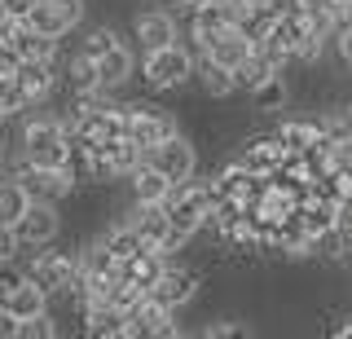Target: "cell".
Listing matches in <instances>:
<instances>
[{
  "instance_id": "1",
  "label": "cell",
  "mask_w": 352,
  "mask_h": 339,
  "mask_svg": "<svg viewBox=\"0 0 352 339\" xmlns=\"http://www.w3.org/2000/svg\"><path fill=\"white\" fill-rule=\"evenodd\" d=\"M18 146H22V159L40 163V168H66V159H71V137L62 128V115L31 111V106L22 111Z\"/></svg>"
},
{
  "instance_id": "2",
  "label": "cell",
  "mask_w": 352,
  "mask_h": 339,
  "mask_svg": "<svg viewBox=\"0 0 352 339\" xmlns=\"http://www.w3.org/2000/svg\"><path fill=\"white\" fill-rule=\"evenodd\" d=\"M212 203H216L212 177L198 181V172H194L190 181H176L172 190H168V199H163V207H168V221H172L176 229H185V234H198V229L207 225V216H212Z\"/></svg>"
},
{
  "instance_id": "3",
  "label": "cell",
  "mask_w": 352,
  "mask_h": 339,
  "mask_svg": "<svg viewBox=\"0 0 352 339\" xmlns=\"http://www.w3.org/2000/svg\"><path fill=\"white\" fill-rule=\"evenodd\" d=\"M194 53L181 45V40H172V45L163 49H150L146 58H141V80H146V89L163 93V89H181V84L194 80Z\"/></svg>"
},
{
  "instance_id": "4",
  "label": "cell",
  "mask_w": 352,
  "mask_h": 339,
  "mask_svg": "<svg viewBox=\"0 0 352 339\" xmlns=\"http://www.w3.org/2000/svg\"><path fill=\"white\" fill-rule=\"evenodd\" d=\"M14 238H18V247L22 251H36V247H53L58 243V234H62V216H58V203H40V199H31L27 207H22V216L14 225Z\"/></svg>"
},
{
  "instance_id": "5",
  "label": "cell",
  "mask_w": 352,
  "mask_h": 339,
  "mask_svg": "<svg viewBox=\"0 0 352 339\" xmlns=\"http://www.w3.org/2000/svg\"><path fill=\"white\" fill-rule=\"evenodd\" d=\"M9 177H18V185L31 194V199H40V203H62L66 194L80 185L71 177V168H40V163H27L22 155H18V163H14Z\"/></svg>"
},
{
  "instance_id": "6",
  "label": "cell",
  "mask_w": 352,
  "mask_h": 339,
  "mask_svg": "<svg viewBox=\"0 0 352 339\" xmlns=\"http://www.w3.org/2000/svg\"><path fill=\"white\" fill-rule=\"evenodd\" d=\"M40 256L27 265V278L36 282L44 295H62L75 287L80 278V256H66V251H49V247H36Z\"/></svg>"
},
{
  "instance_id": "7",
  "label": "cell",
  "mask_w": 352,
  "mask_h": 339,
  "mask_svg": "<svg viewBox=\"0 0 352 339\" xmlns=\"http://www.w3.org/2000/svg\"><path fill=\"white\" fill-rule=\"evenodd\" d=\"M172 335H181V326H176V309L150 300V295H141V300L128 309L124 339H172Z\"/></svg>"
},
{
  "instance_id": "8",
  "label": "cell",
  "mask_w": 352,
  "mask_h": 339,
  "mask_svg": "<svg viewBox=\"0 0 352 339\" xmlns=\"http://www.w3.org/2000/svg\"><path fill=\"white\" fill-rule=\"evenodd\" d=\"M172 133H176V119H172L168 111H159V106H146V102L124 106V137L132 141V146L150 150V146H159V141L172 137Z\"/></svg>"
},
{
  "instance_id": "9",
  "label": "cell",
  "mask_w": 352,
  "mask_h": 339,
  "mask_svg": "<svg viewBox=\"0 0 352 339\" xmlns=\"http://www.w3.org/2000/svg\"><path fill=\"white\" fill-rule=\"evenodd\" d=\"M22 23L44 31V36H53V40H62L84 23V0H36Z\"/></svg>"
},
{
  "instance_id": "10",
  "label": "cell",
  "mask_w": 352,
  "mask_h": 339,
  "mask_svg": "<svg viewBox=\"0 0 352 339\" xmlns=\"http://www.w3.org/2000/svg\"><path fill=\"white\" fill-rule=\"evenodd\" d=\"M146 163H150V168H159L172 185L176 181H190L194 172H198V155H194V146L181 133H172V137H163L159 146H150L146 150Z\"/></svg>"
},
{
  "instance_id": "11",
  "label": "cell",
  "mask_w": 352,
  "mask_h": 339,
  "mask_svg": "<svg viewBox=\"0 0 352 339\" xmlns=\"http://www.w3.org/2000/svg\"><path fill=\"white\" fill-rule=\"evenodd\" d=\"M150 300H159V304H168V309H185V304L198 295V273L194 269H185V265H163V273L150 282Z\"/></svg>"
},
{
  "instance_id": "12",
  "label": "cell",
  "mask_w": 352,
  "mask_h": 339,
  "mask_svg": "<svg viewBox=\"0 0 352 339\" xmlns=\"http://www.w3.org/2000/svg\"><path fill=\"white\" fill-rule=\"evenodd\" d=\"M0 309L14 317V322H22V317H36V313L49 309V295L22 273V278H9L5 287H0Z\"/></svg>"
},
{
  "instance_id": "13",
  "label": "cell",
  "mask_w": 352,
  "mask_h": 339,
  "mask_svg": "<svg viewBox=\"0 0 352 339\" xmlns=\"http://www.w3.org/2000/svg\"><path fill=\"white\" fill-rule=\"evenodd\" d=\"M5 45L18 53V62H58V40L36 31V27H27V23H9Z\"/></svg>"
},
{
  "instance_id": "14",
  "label": "cell",
  "mask_w": 352,
  "mask_h": 339,
  "mask_svg": "<svg viewBox=\"0 0 352 339\" xmlns=\"http://www.w3.org/2000/svg\"><path fill=\"white\" fill-rule=\"evenodd\" d=\"M286 159H291V150H286L278 141V133H273V137H260V141H251V146H242L234 163L242 172H251V177H269V172H278Z\"/></svg>"
},
{
  "instance_id": "15",
  "label": "cell",
  "mask_w": 352,
  "mask_h": 339,
  "mask_svg": "<svg viewBox=\"0 0 352 339\" xmlns=\"http://www.w3.org/2000/svg\"><path fill=\"white\" fill-rule=\"evenodd\" d=\"M229 23H234V18H229L225 0H194V5H190V31H194V40H198V53L212 45Z\"/></svg>"
},
{
  "instance_id": "16",
  "label": "cell",
  "mask_w": 352,
  "mask_h": 339,
  "mask_svg": "<svg viewBox=\"0 0 352 339\" xmlns=\"http://www.w3.org/2000/svg\"><path fill=\"white\" fill-rule=\"evenodd\" d=\"M132 36H137L141 53L163 49V45H172V40H176V18L168 14V9H146V14L132 18Z\"/></svg>"
},
{
  "instance_id": "17",
  "label": "cell",
  "mask_w": 352,
  "mask_h": 339,
  "mask_svg": "<svg viewBox=\"0 0 352 339\" xmlns=\"http://www.w3.org/2000/svg\"><path fill=\"white\" fill-rule=\"evenodd\" d=\"M14 84H18L22 93H27V102H31V106H40L44 97L58 89V62H18Z\"/></svg>"
},
{
  "instance_id": "18",
  "label": "cell",
  "mask_w": 352,
  "mask_h": 339,
  "mask_svg": "<svg viewBox=\"0 0 352 339\" xmlns=\"http://www.w3.org/2000/svg\"><path fill=\"white\" fill-rule=\"evenodd\" d=\"M163 265H168V260H163V256H159L154 247H137V251H132L128 260H119V269H115V273H119L124 282H132V287L150 291V282H154V278L163 273Z\"/></svg>"
},
{
  "instance_id": "19",
  "label": "cell",
  "mask_w": 352,
  "mask_h": 339,
  "mask_svg": "<svg viewBox=\"0 0 352 339\" xmlns=\"http://www.w3.org/2000/svg\"><path fill=\"white\" fill-rule=\"evenodd\" d=\"M251 53V40H247V31H242L238 23H229L225 31H220V36L212 40V45L203 49V58H212V62H220V67H229L234 71L242 58H247Z\"/></svg>"
},
{
  "instance_id": "20",
  "label": "cell",
  "mask_w": 352,
  "mask_h": 339,
  "mask_svg": "<svg viewBox=\"0 0 352 339\" xmlns=\"http://www.w3.org/2000/svg\"><path fill=\"white\" fill-rule=\"evenodd\" d=\"M97 75H102V89H119V84H128L132 75H137V53L119 40L115 49H106L102 58H97Z\"/></svg>"
},
{
  "instance_id": "21",
  "label": "cell",
  "mask_w": 352,
  "mask_h": 339,
  "mask_svg": "<svg viewBox=\"0 0 352 339\" xmlns=\"http://www.w3.org/2000/svg\"><path fill=\"white\" fill-rule=\"evenodd\" d=\"M124 181L132 185V203H163V199H168V190H172V181L163 177L159 168H150L146 159H141Z\"/></svg>"
},
{
  "instance_id": "22",
  "label": "cell",
  "mask_w": 352,
  "mask_h": 339,
  "mask_svg": "<svg viewBox=\"0 0 352 339\" xmlns=\"http://www.w3.org/2000/svg\"><path fill=\"white\" fill-rule=\"evenodd\" d=\"M124 221L141 234V243H146V247H154V243L163 238V229L172 225V221H168V207H163V203H132V212L124 216Z\"/></svg>"
},
{
  "instance_id": "23",
  "label": "cell",
  "mask_w": 352,
  "mask_h": 339,
  "mask_svg": "<svg viewBox=\"0 0 352 339\" xmlns=\"http://www.w3.org/2000/svg\"><path fill=\"white\" fill-rule=\"evenodd\" d=\"M194 80L203 84V93H207V97H234V93H238L234 71H229V67H220V62H212V58L194 62Z\"/></svg>"
},
{
  "instance_id": "24",
  "label": "cell",
  "mask_w": 352,
  "mask_h": 339,
  "mask_svg": "<svg viewBox=\"0 0 352 339\" xmlns=\"http://www.w3.org/2000/svg\"><path fill=\"white\" fill-rule=\"evenodd\" d=\"M146 159V150L141 146H132L128 137H119V141H110V146H102V163H106V172H110V181L115 177H128L137 163Z\"/></svg>"
},
{
  "instance_id": "25",
  "label": "cell",
  "mask_w": 352,
  "mask_h": 339,
  "mask_svg": "<svg viewBox=\"0 0 352 339\" xmlns=\"http://www.w3.org/2000/svg\"><path fill=\"white\" fill-rule=\"evenodd\" d=\"M58 80H66V89L75 93H93V89H102V75H97V62L88 58V53H75L71 62H66V75H58Z\"/></svg>"
},
{
  "instance_id": "26",
  "label": "cell",
  "mask_w": 352,
  "mask_h": 339,
  "mask_svg": "<svg viewBox=\"0 0 352 339\" xmlns=\"http://www.w3.org/2000/svg\"><path fill=\"white\" fill-rule=\"evenodd\" d=\"M317 137H322V133H317V119H282V124H278V141L291 150V155L308 150Z\"/></svg>"
},
{
  "instance_id": "27",
  "label": "cell",
  "mask_w": 352,
  "mask_h": 339,
  "mask_svg": "<svg viewBox=\"0 0 352 339\" xmlns=\"http://www.w3.org/2000/svg\"><path fill=\"white\" fill-rule=\"evenodd\" d=\"M97 243H102V247L110 251V256H115V265H119V260H128V256H132V251H137V247H146V243H141V234H137V229H132L128 221L110 225L106 234L97 238Z\"/></svg>"
},
{
  "instance_id": "28",
  "label": "cell",
  "mask_w": 352,
  "mask_h": 339,
  "mask_svg": "<svg viewBox=\"0 0 352 339\" xmlns=\"http://www.w3.org/2000/svg\"><path fill=\"white\" fill-rule=\"evenodd\" d=\"M27 203H31V194L18 185V177H5V181H0V225H14Z\"/></svg>"
},
{
  "instance_id": "29",
  "label": "cell",
  "mask_w": 352,
  "mask_h": 339,
  "mask_svg": "<svg viewBox=\"0 0 352 339\" xmlns=\"http://www.w3.org/2000/svg\"><path fill=\"white\" fill-rule=\"evenodd\" d=\"M317 133L326 141H335V146H344L348 133H352V106H335V111H326L317 119Z\"/></svg>"
},
{
  "instance_id": "30",
  "label": "cell",
  "mask_w": 352,
  "mask_h": 339,
  "mask_svg": "<svg viewBox=\"0 0 352 339\" xmlns=\"http://www.w3.org/2000/svg\"><path fill=\"white\" fill-rule=\"evenodd\" d=\"M251 102H256V111H282V106H286V80H282V71L269 75L264 84H256V89H251Z\"/></svg>"
},
{
  "instance_id": "31",
  "label": "cell",
  "mask_w": 352,
  "mask_h": 339,
  "mask_svg": "<svg viewBox=\"0 0 352 339\" xmlns=\"http://www.w3.org/2000/svg\"><path fill=\"white\" fill-rule=\"evenodd\" d=\"M53 335H58V326H53L49 309L36 313V317H22V322L14 326V339H53Z\"/></svg>"
},
{
  "instance_id": "32",
  "label": "cell",
  "mask_w": 352,
  "mask_h": 339,
  "mask_svg": "<svg viewBox=\"0 0 352 339\" xmlns=\"http://www.w3.org/2000/svg\"><path fill=\"white\" fill-rule=\"evenodd\" d=\"M119 45V36H115V31H110V27H93V31H88V36H84V49L80 53H88V58H102V53L106 49H115Z\"/></svg>"
},
{
  "instance_id": "33",
  "label": "cell",
  "mask_w": 352,
  "mask_h": 339,
  "mask_svg": "<svg viewBox=\"0 0 352 339\" xmlns=\"http://www.w3.org/2000/svg\"><path fill=\"white\" fill-rule=\"evenodd\" d=\"M190 238H194V234H185V229H176V225H168V229H163V238H159V243H154V251H159L163 260H172L176 251H181L185 243H190Z\"/></svg>"
},
{
  "instance_id": "34",
  "label": "cell",
  "mask_w": 352,
  "mask_h": 339,
  "mask_svg": "<svg viewBox=\"0 0 352 339\" xmlns=\"http://www.w3.org/2000/svg\"><path fill=\"white\" fill-rule=\"evenodd\" d=\"M0 102H5V115H9V119L22 115V111L31 106V102H27V93H22L14 80H5V84H0Z\"/></svg>"
},
{
  "instance_id": "35",
  "label": "cell",
  "mask_w": 352,
  "mask_h": 339,
  "mask_svg": "<svg viewBox=\"0 0 352 339\" xmlns=\"http://www.w3.org/2000/svg\"><path fill=\"white\" fill-rule=\"evenodd\" d=\"M18 256H22V247H18L14 229H9V225H0V269H9Z\"/></svg>"
},
{
  "instance_id": "36",
  "label": "cell",
  "mask_w": 352,
  "mask_h": 339,
  "mask_svg": "<svg viewBox=\"0 0 352 339\" xmlns=\"http://www.w3.org/2000/svg\"><path fill=\"white\" fill-rule=\"evenodd\" d=\"M330 40H335V49H339V62H344V67L352 71V27H339Z\"/></svg>"
},
{
  "instance_id": "37",
  "label": "cell",
  "mask_w": 352,
  "mask_h": 339,
  "mask_svg": "<svg viewBox=\"0 0 352 339\" xmlns=\"http://www.w3.org/2000/svg\"><path fill=\"white\" fill-rule=\"evenodd\" d=\"M14 71H18V53L5 45V40H0V84L5 80H14Z\"/></svg>"
},
{
  "instance_id": "38",
  "label": "cell",
  "mask_w": 352,
  "mask_h": 339,
  "mask_svg": "<svg viewBox=\"0 0 352 339\" xmlns=\"http://www.w3.org/2000/svg\"><path fill=\"white\" fill-rule=\"evenodd\" d=\"M260 5H264V0H225V9H229V18H234V23H242L247 14H256Z\"/></svg>"
},
{
  "instance_id": "39",
  "label": "cell",
  "mask_w": 352,
  "mask_h": 339,
  "mask_svg": "<svg viewBox=\"0 0 352 339\" xmlns=\"http://www.w3.org/2000/svg\"><path fill=\"white\" fill-rule=\"evenodd\" d=\"M31 5H36V0H5V14H9V23H22V18L31 14Z\"/></svg>"
},
{
  "instance_id": "40",
  "label": "cell",
  "mask_w": 352,
  "mask_h": 339,
  "mask_svg": "<svg viewBox=\"0 0 352 339\" xmlns=\"http://www.w3.org/2000/svg\"><path fill=\"white\" fill-rule=\"evenodd\" d=\"M5 31H9V14H5V0H0V40H5Z\"/></svg>"
},
{
  "instance_id": "41",
  "label": "cell",
  "mask_w": 352,
  "mask_h": 339,
  "mask_svg": "<svg viewBox=\"0 0 352 339\" xmlns=\"http://www.w3.org/2000/svg\"><path fill=\"white\" fill-rule=\"evenodd\" d=\"M163 5H176V9H190L194 0H163Z\"/></svg>"
},
{
  "instance_id": "42",
  "label": "cell",
  "mask_w": 352,
  "mask_h": 339,
  "mask_svg": "<svg viewBox=\"0 0 352 339\" xmlns=\"http://www.w3.org/2000/svg\"><path fill=\"white\" fill-rule=\"evenodd\" d=\"M339 150H344V155L352 159V133H348V141H344V146H339Z\"/></svg>"
},
{
  "instance_id": "43",
  "label": "cell",
  "mask_w": 352,
  "mask_h": 339,
  "mask_svg": "<svg viewBox=\"0 0 352 339\" xmlns=\"http://www.w3.org/2000/svg\"><path fill=\"white\" fill-rule=\"evenodd\" d=\"M330 5H335V9H352V0H330Z\"/></svg>"
},
{
  "instance_id": "44",
  "label": "cell",
  "mask_w": 352,
  "mask_h": 339,
  "mask_svg": "<svg viewBox=\"0 0 352 339\" xmlns=\"http://www.w3.org/2000/svg\"><path fill=\"white\" fill-rule=\"evenodd\" d=\"M5 119H9V115H5V102H0V124H5Z\"/></svg>"
}]
</instances>
